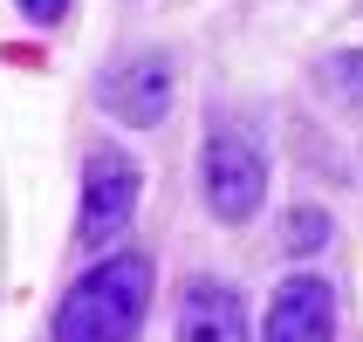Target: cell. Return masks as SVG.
<instances>
[{
    "label": "cell",
    "instance_id": "cell-9",
    "mask_svg": "<svg viewBox=\"0 0 363 342\" xmlns=\"http://www.w3.org/2000/svg\"><path fill=\"white\" fill-rule=\"evenodd\" d=\"M14 7H21L28 21H41V28H55V21L69 14V0H14Z\"/></svg>",
    "mask_w": 363,
    "mask_h": 342
},
{
    "label": "cell",
    "instance_id": "cell-6",
    "mask_svg": "<svg viewBox=\"0 0 363 342\" xmlns=\"http://www.w3.org/2000/svg\"><path fill=\"white\" fill-rule=\"evenodd\" d=\"M179 342H247L240 295L220 281H192L179 295Z\"/></svg>",
    "mask_w": 363,
    "mask_h": 342
},
{
    "label": "cell",
    "instance_id": "cell-5",
    "mask_svg": "<svg viewBox=\"0 0 363 342\" xmlns=\"http://www.w3.org/2000/svg\"><path fill=\"white\" fill-rule=\"evenodd\" d=\"M336 336V287L323 274H288L267 302L261 342H329Z\"/></svg>",
    "mask_w": 363,
    "mask_h": 342
},
{
    "label": "cell",
    "instance_id": "cell-1",
    "mask_svg": "<svg viewBox=\"0 0 363 342\" xmlns=\"http://www.w3.org/2000/svg\"><path fill=\"white\" fill-rule=\"evenodd\" d=\"M151 315V261L110 253L82 274L55 308V342H138Z\"/></svg>",
    "mask_w": 363,
    "mask_h": 342
},
{
    "label": "cell",
    "instance_id": "cell-4",
    "mask_svg": "<svg viewBox=\"0 0 363 342\" xmlns=\"http://www.w3.org/2000/svg\"><path fill=\"white\" fill-rule=\"evenodd\" d=\"M172 89H179V69H172V55H158V48L123 55V62H110V69L96 76V103H103L117 123H130V130H151V123H164V110H172Z\"/></svg>",
    "mask_w": 363,
    "mask_h": 342
},
{
    "label": "cell",
    "instance_id": "cell-2",
    "mask_svg": "<svg viewBox=\"0 0 363 342\" xmlns=\"http://www.w3.org/2000/svg\"><path fill=\"white\" fill-rule=\"evenodd\" d=\"M199 185H206L213 220L247 226L254 212H261V199H267V158H261V144L247 137L240 123L220 117L213 130H206V151H199Z\"/></svg>",
    "mask_w": 363,
    "mask_h": 342
},
{
    "label": "cell",
    "instance_id": "cell-7",
    "mask_svg": "<svg viewBox=\"0 0 363 342\" xmlns=\"http://www.w3.org/2000/svg\"><path fill=\"white\" fill-rule=\"evenodd\" d=\"M323 82H329L343 103H363V55H357V48L329 55V62H323Z\"/></svg>",
    "mask_w": 363,
    "mask_h": 342
},
{
    "label": "cell",
    "instance_id": "cell-8",
    "mask_svg": "<svg viewBox=\"0 0 363 342\" xmlns=\"http://www.w3.org/2000/svg\"><path fill=\"white\" fill-rule=\"evenodd\" d=\"M323 240H329V220L315 212V205H302V212H288V246H295V253H315Z\"/></svg>",
    "mask_w": 363,
    "mask_h": 342
},
{
    "label": "cell",
    "instance_id": "cell-3",
    "mask_svg": "<svg viewBox=\"0 0 363 342\" xmlns=\"http://www.w3.org/2000/svg\"><path fill=\"white\" fill-rule=\"evenodd\" d=\"M138 192H144V171L130 151H117V144H96L89 158H82V220H76V240L96 253V246H110L130 226V212H138Z\"/></svg>",
    "mask_w": 363,
    "mask_h": 342
}]
</instances>
